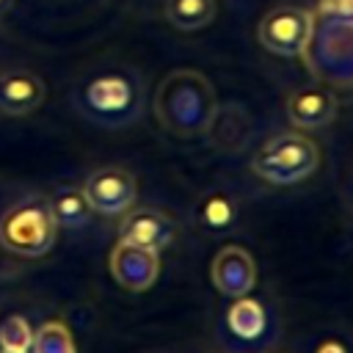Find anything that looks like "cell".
<instances>
[{"label":"cell","instance_id":"8992f818","mask_svg":"<svg viewBox=\"0 0 353 353\" xmlns=\"http://www.w3.org/2000/svg\"><path fill=\"white\" fill-rule=\"evenodd\" d=\"M314 19L317 14L298 8V6H276L270 8L259 25H256V39L259 44L279 55V58H303L312 33H314Z\"/></svg>","mask_w":353,"mask_h":353},{"label":"cell","instance_id":"d6986e66","mask_svg":"<svg viewBox=\"0 0 353 353\" xmlns=\"http://www.w3.org/2000/svg\"><path fill=\"white\" fill-rule=\"evenodd\" d=\"M317 17L353 25V0H317Z\"/></svg>","mask_w":353,"mask_h":353},{"label":"cell","instance_id":"3957f363","mask_svg":"<svg viewBox=\"0 0 353 353\" xmlns=\"http://www.w3.org/2000/svg\"><path fill=\"white\" fill-rule=\"evenodd\" d=\"M58 221L41 193H30L0 215V243L19 256H41L55 245Z\"/></svg>","mask_w":353,"mask_h":353},{"label":"cell","instance_id":"8fae6325","mask_svg":"<svg viewBox=\"0 0 353 353\" xmlns=\"http://www.w3.org/2000/svg\"><path fill=\"white\" fill-rule=\"evenodd\" d=\"M336 116V97L325 85H303L287 97V119L298 130H317Z\"/></svg>","mask_w":353,"mask_h":353},{"label":"cell","instance_id":"2e32d148","mask_svg":"<svg viewBox=\"0 0 353 353\" xmlns=\"http://www.w3.org/2000/svg\"><path fill=\"white\" fill-rule=\"evenodd\" d=\"M50 204H52L58 226H66V229H83L91 221V212H94L83 188H61L50 199Z\"/></svg>","mask_w":353,"mask_h":353},{"label":"cell","instance_id":"277c9868","mask_svg":"<svg viewBox=\"0 0 353 353\" xmlns=\"http://www.w3.org/2000/svg\"><path fill=\"white\" fill-rule=\"evenodd\" d=\"M320 168V146L303 132H279L251 157V171L270 185L306 182Z\"/></svg>","mask_w":353,"mask_h":353},{"label":"cell","instance_id":"ac0fdd59","mask_svg":"<svg viewBox=\"0 0 353 353\" xmlns=\"http://www.w3.org/2000/svg\"><path fill=\"white\" fill-rule=\"evenodd\" d=\"M30 342H33V328H30L28 317L11 314V317L3 320V325H0V347L30 350Z\"/></svg>","mask_w":353,"mask_h":353},{"label":"cell","instance_id":"52a82bcc","mask_svg":"<svg viewBox=\"0 0 353 353\" xmlns=\"http://www.w3.org/2000/svg\"><path fill=\"white\" fill-rule=\"evenodd\" d=\"M83 193L94 212L99 215H124L138 196L135 176L121 165H102L91 171L83 182Z\"/></svg>","mask_w":353,"mask_h":353},{"label":"cell","instance_id":"30bf717a","mask_svg":"<svg viewBox=\"0 0 353 353\" xmlns=\"http://www.w3.org/2000/svg\"><path fill=\"white\" fill-rule=\"evenodd\" d=\"M174 234H176L174 221L154 207L127 210L121 223H119V240L132 243V245H143L152 251L168 248L174 243Z\"/></svg>","mask_w":353,"mask_h":353},{"label":"cell","instance_id":"7a4b0ae2","mask_svg":"<svg viewBox=\"0 0 353 353\" xmlns=\"http://www.w3.org/2000/svg\"><path fill=\"white\" fill-rule=\"evenodd\" d=\"M74 108L91 124L116 130L138 121L143 110V85L132 72L105 69L85 77L74 91Z\"/></svg>","mask_w":353,"mask_h":353},{"label":"cell","instance_id":"603a6c76","mask_svg":"<svg viewBox=\"0 0 353 353\" xmlns=\"http://www.w3.org/2000/svg\"><path fill=\"white\" fill-rule=\"evenodd\" d=\"M262 353H279V350H262Z\"/></svg>","mask_w":353,"mask_h":353},{"label":"cell","instance_id":"9a60e30c","mask_svg":"<svg viewBox=\"0 0 353 353\" xmlns=\"http://www.w3.org/2000/svg\"><path fill=\"white\" fill-rule=\"evenodd\" d=\"M237 215H240L237 201H234L229 193H223V190L207 193V196L201 199V204H199V223H201L207 232H212V234L232 232L234 223H237Z\"/></svg>","mask_w":353,"mask_h":353},{"label":"cell","instance_id":"5bb4252c","mask_svg":"<svg viewBox=\"0 0 353 353\" xmlns=\"http://www.w3.org/2000/svg\"><path fill=\"white\" fill-rule=\"evenodd\" d=\"M163 11L176 30L196 33L215 19V0H165Z\"/></svg>","mask_w":353,"mask_h":353},{"label":"cell","instance_id":"ffe728a7","mask_svg":"<svg viewBox=\"0 0 353 353\" xmlns=\"http://www.w3.org/2000/svg\"><path fill=\"white\" fill-rule=\"evenodd\" d=\"M314 353H350L339 339H325V342H320L317 347H314Z\"/></svg>","mask_w":353,"mask_h":353},{"label":"cell","instance_id":"7402d4cb","mask_svg":"<svg viewBox=\"0 0 353 353\" xmlns=\"http://www.w3.org/2000/svg\"><path fill=\"white\" fill-rule=\"evenodd\" d=\"M0 353H30V350H19V347H0Z\"/></svg>","mask_w":353,"mask_h":353},{"label":"cell","instance_id":"4fadbf2b","mask_svg":"<svg viewBox=\"0 0 353 353\" xmlns=\"http://www.w3.org/2000/svg\"><path fill=\"white\" fill-rule=\"evenodd\" d=\"M226 328L243 342L259 339L268 328V309L262 306V301L251 295L232 298V306L226 309Z\"/></svg>","mask_w":353,"mask_h":353},{"label":"cell","instance_id":"5b68a950","mask_svg":"<svg viewBox=\"0 0 353 353\" xmlns=\"http://www.w3.org/2000/svg\"><path fill=\"white\" fill-rule=\"evenodd\" d=\"M303 58L317 80L331 85H353V25L317 17Z\"/></svg>","mask_w":353,"mask_h":353},{"label":"cell","instance_id":"ba28073f","mask_svg":"<svg viewBox=\"0 0 353 353\" xmlns=\"http://www.w3.org/2000/svg\"><path fill=\"white\" fill-rule=\"evenodd\" d=\"M108 265L119 287L130 292H146L160 276V251L119 240L110 251Z\"/></svg>","mask_w":353,"mask_h":353},{"label":"cell","instance_id":"e0dca14e","mask_svg":"<svg viewBox=\"0 0 353 353\" xmlns=\"http://www.w3.org/2000/svg\"><path fill=\"white\" fill-rule=\"evenodd\" d=\"M30 353H77L74 336L66 323L61 320H47L33 331Z\"/></svg>","mask_w":353,"mask_h":353},{"label":"cell","instance_id":"6da1fadb","mask_svg":"<svg viewBox=\"0 0 353 353\" xmlns=\"http://www.w3.org/2000/svg\"><path fill=\"white\" fill-rule=\"evenodd\" d=\"M218 116L212 83L196 69H174L163 77L154 94V119L176 138H199L210 132Z\"/></svg>","mask_w":353,"mask_h":353},{"label":"cell","instance_id":"44dd1931","mask_svg":"<svg viewBox=\"0 0 353 353\" xmlns=\"http://www.w3.org/2000/svg\"><path fill=\"white\" fill-rule=\"evenodd\" d=\"M14 8V0H0V19Z\"/></svg>","mask_w":353,"mask_h":353},{"label":"cell","instance_id":"7c38bea8","mask_svg":"<svg viewBox=\"0 0 353 353\" xmlns=\"http://www.w3.org/2000/svg\"><path fill=\"white\" fill-rule=\"evenodd\" d=\"M44 80L28 69H8L0 74V113L28 116L44 102Z\"/></svg>","mask_w":353,"mask_h":353},{"label":"cell","instance_id":"9c48e42d","mask_svg":"<svg viewBox=\"0 0 353 353\" xmlns=\"http://www.w3.org/2000/svg\"><path fill=\"white\" fill-rule=\"evenodd\" d=\"M210 279H212L215 290L226 298L248 295L256 284L254 256L240 245H223L210 265Z\"/></svg>","mask_w":353,"mask_h":353}]
</instances>
